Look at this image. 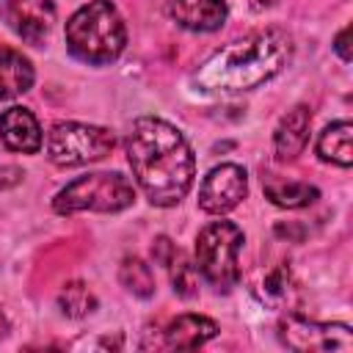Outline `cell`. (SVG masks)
<instances>
[{
    "label": "cell",
    "mask_w": 353,
    "mask_h": 353,
    "mask_svg": "<svg viewBox=\"0 0 353 353\" xmlns=\"http://www.w3.org/2000/svg\"><path fill=\"white\" fill-rule=\"evenodd\" d=\"M113 143H116V138L105 127L80 124V121H61L50 130L47 154L55 165L72 168V165H85V163L102 160L105 154H110Z\"/></svg>",
    "instance_id": "cell-6"
},
{
    "label": "cell",
    "mask_w": 353,
    "mask_h": 353,
    "mask_svg": "<svg viewBox=\"0 0 353 353\" xmlns=\"http://www.w3.org/2000/svg\"><path fill=\"white\" fill-rule=\"evenodd\" d=\"M350 135H353V124L350 121H334L328 124L320 138H317V154L325 163L350 168L353 163V152H350Z\"/></svg>",
    "instance_id": "cell-15"
},
{
    "label": "cell",
    "mask_w": 353,
    "mask_h": 353,
    "mask_svg": "<svg viewBox=\"0 0 353 353\" xmlns=\"http://www.w3.org/2000/svg\"><path fill=\"white\" fill-rule=\"evenodd\" d=\"M240 248L243 229L232 221H212L196 237L199 276L221 292H229L240 281Z\"/></svg>",
    "instance_id": "cell-5"
},
{
    "label": "cell",
    "mask_w": 353,
    "mask_h": 353,
    "mask_svg": "<svg viewBox=\"0 0 353 353\" xmlns=\"http://www.w3.org/2000/svg\"><path fill=\"white\" fill-rule=\"evenodd\" d=\"M309 127H312V113L306 105H295L292 110H287V116L279 121L273 135L279 160H295L303 152V146L309 143Z\"/></svg>",
    "instance_id": "cell-13"
},
{
    "label": "cell",
    "mask_w": 353,
    "mask_h": 353,
    "mask_svg": "<svg viewBox=\"0 0 353 353\" xmlns=\"http://www.w3.org/2000/svg\"><path fill=\"white\" fill-rule=\"evenodd\" d=\"M0 19L28 44L44 41L55 22L52 0H0Z\"/></svg>",
    "instance_id": "cell-9"
},
{
    "label": "cell",
    "mask_w": 353,
    "mask_h": 353,
    "mask_svg": "<svg viewBox=\"0 0 353 353\" xmlns=\"http://www.w3.org/2000/svg\"><path fill=\"white\" fill-rule=\"evenodd\" d=\"M0 138L11 152L36 154L41 149V127L39 119L28 108H8L0 116Z\"/></svg>",
    "instance_id": "cell-11"
},
{
    "label": "cell",
    "mask_w": 353,
    "mask_h": 353,
    "mask_svg": "<svg viewBox=\"0 0 353 353\" xmlns=\"http://www.w3.org/2000/svg\"><path fill=\"white\" fill-rule=\"evenodd\" d=\"M279 339L298 353H350L353 334L345 323H317L301 314H287L279 323Z\"/></svg>",
    "instance_id": "cell-7"
},
{
    "label": "cell",
    "mask_w": 353,
    "mask_h": 353,
    "mask_svg": "<svg viewBox=\"0 0 353 353\" xmlns=\"http://www.w3.org/2000/svg\"><path fill=\"white\" fill-rule=\"evenodd\" d=\"M168 270H171V284H174L176 295L193 298L199 292V268H196V262H190L188 256L174 251V256L168 259Z\"/></svg>",
    "instance_id": "cell-20"
},
{
    "label": "cell",
    "mask_w": 353,
    "mask_h": 353,
    "mask_svg": "<svg viewBox=\"0 0 353 353\" xmlns=\"http://www.w3.org/2000/svg\"><path fill=\"white\" fill-rule=\"evenodd\" d=\"M292 61V39L281 28L254 30L215 50L193 74V83L207 94L251 91L276 77Z\"/></svg>",
    "instance_id": "cell-2"
},
{
    "label": "cell",
    "mask_w": 353,
    "mask_h": 353,
    "mask_svg": "<svg viewBox=\"0 0 353 353\" xmlns=\"http://www.w3.org/2000/svg\"><path fill=\"white\" fill-rule=\"evenodd\" d=\"M168 14L185 30L210 33L226 22L229 8H226V0H171Z\"/></svg>",
    "instance_id": "cell-10"
},
{
    "label": "cell",
    "mask_w": 353,
    "mask_h": 353,
    "mask_svg": "<svg viewBox=\"0 0 353 353\" xmlns=\"http://www.w3.org/2000/svg\"><path fill=\"white\" fill-rule=\"evenodd\" d=\"M6 334H8V320H6V314L0 312V339H3Z\"/></svg>",
    "instance_id": "cell-23"
},
{
    "label": "cell",
    "mask_w": 353,
    "mask_h": 353,
    "mask_svg": "<svg viewBox=\"0 0 353 353\" xmlns=\"http://www.w3.org/2000/svg\"><path fill=\"white\" fill-rule=\"evenodd\" d=\"M295 287H292V276L287 268H273L259 284H256V295L262 303L273 306V309H284L292 298Z\"/></svg>",
    "instance_id": "cell-17"
},
{
    "label": "cell",
    "mask_w": 353,
    "mask_h": 353,
    "mask_svg": "<svg viewBox=\"0 0 353 353\" xmlns=\"http://www.w3.org/2000/svg\"><path fill=\"white\" fill-rule=\"evenodd\" d=\"M119 281L138 298L154 295V273L141 256H124V262L119 268Z\"/></svg>",
    "instance_id": "cell-18"
},
{
    "label": "cell",
    "mask_w": 353,
    "mask_h": 353,
    "mask_svg": "<svg viewBox=\"0 0 353 353\" xmlns=\"http://www.w3.org/2000/svg\"><path fill=\"white\" fill-rule=\"evenodd\" d=\"M127 44V28L110 0L80 6L66 22V47L83 63H110Z\"/></svg>",
    "instance_id": "cell-3"
},
{
    "label": "cell",
    "mask_w": 353,
    "mask_h": 353,
    "mask_svg": "<svg viewBox=\"0 0 353 353\" xmlns=\"http://www.w3.org/2000/svg\"><path fill=\"white\" fill-rule=\"evenodd\" d=\"M19 179H22V171H19V168H14V165L0 168V188H6V185H17Z\"/></svg>",
    "instance_id": "cell-22"
},
{
    "label": "cell",
    "mask_w": 353,
    "mask_h": 353,
    "mask_svg": "<svg viewBox=\"0 0 353 353\" xmlns=\"http://www.w3.org/2000/svg\"><path fill=\"white\" fill-rule=\"evenodd\" d=\"M135 188L127 176L119 171H97L77 176L69 182L58 196L52 199V207L58 215H74V212H121L132 207Z\"/></svg>",
    "instance_id": "cell-4"
},
{
    "label": "cell",
    "mask_w": 353,
    "mask_h": 353,
    "mask_svg": "<svg viewBox=\"0 0 353 353\" xmlns=\"http://www.w3.org/2000/svg\"><path fill=\"white\" fill-rule=\"evenodd\" d=\"M248 193V174L237 163H221L215 165L199 188V207L210 215H223L234 210Z\"/></svg>",
    "instance_id": "cell-8"
},
{
    "label": "cell",
    "mask_w": 353,
    "mask_h": 353,
    "mask_svg": "<svg viewBox=\"0 0 353 353\" xmlns=\"http://www.w3.org/2000/svg\"><path fill=\"white\" fill-rule=\"evenodd\" d=\"M265 196L276 207L301 210V207L314 204L320 199V190L314 185H306V182H268L265 185Z\"/></svg>",
    "instance_id": "cell-16"
},
{
    "label": "cell",
    "mask_w": 353,
    "mask_h": 353,
    "mask_svg": "<svg viewBox=\"0 0 353 353\" xmlns=\"http://www.w3.org/2000/svg\"><path fill=\"white\" fill-rule=\"evenodd\" d=\"M218 334V323L204 317V314H179L176 320L168 323L163 331V347L171 350H193L210 342Z\"/></svg>",
    "instance_id": "cell-12"
},
{
    "label": "cell",
    "mask_w": 353,
    "mask_h": 353,
    "mask_svg": "<svg viewBox=\"0 0 353 353\" xmlns=\"http://www.w3.org/2000/svg\"><path fill=\"white\" fill-rule=\"evenodd\" d=\"M347 36H350V25H345L339 33H336V41H334V50L339 52V58L347 63L350 61V50H347Z\"/></svg>",
    "instance_id": "cell-21"
},
{
    "label": "cell",
    "mask_w": 353,
    "mask_h": 353,
    "mask_svg": "<svg viewBox=\"0 0 353 353\" xmlns=\"http://www.w3.org/2000/svg\"><path fill=\"white\" fill-rule=\"evenodd\" d=\"M58 306L66 317H85L97 309V298L83 281H69L58 292Z\"/></svg>",
    "instance_id": "cell-19"
},
{
    "label": "cell",
    "mask_w": 353,
    "mask_h": 353,
    "mask_svg": "<svg viewBox=\"0 0 353 353\" xmlns=\"http://www.w3.org/2000/svg\"><path fill=\"white\" fill-rule=\"evenodd\" d=\"M124 149L138 188L154 207H174L188 196L196 176V157L174 124L157 116H141L132 121Z\"/></svg>",
    "instance_id": "cell-1"
},
{
    "label": "cell",
    "mask_w": 353,
    "mask_h": 353,
    "mask_svg": "<svg viewBox=\"0 0 353 353\" xmlns=\"http://www.w3.org/2000/svg\"><path fill=\"white\" fill-rule=\"evenodd\" d=\"M33 63L22 52L0 47V99H14L25 94L33 85Z\"/></svg>",
    "instance_id": "cell-14"
}]
</instances>
